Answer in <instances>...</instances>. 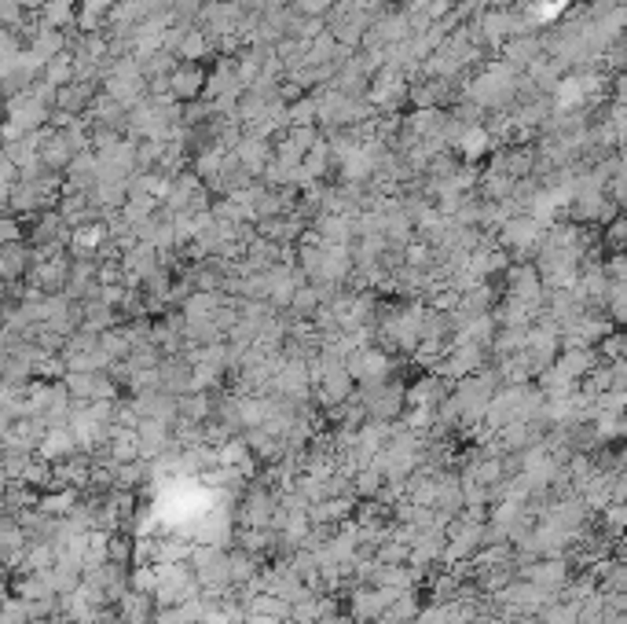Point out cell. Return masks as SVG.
<instances>
[{"label": "cell", "mask_w": 627, "mask_h": 624, "mask_svg": "<svg viewBox=\"0 0 627 624\" xmlns=\"http://www.w3.org/2000/svg\"><path fill=\"white\" fill-rule=\"evenodd\" d=\"M279 515V489L271 485H253L239 499V525L246 529H271Z\"/></svg>", "instance_id": "obj_1"}, {"label": "cell", "mask_w": 627, "mask_h": 624, "mask_svg": "<svg viewBox=\"0 0 627 624\" xmlns=\"http://www.w3.org/2000/svg\"><path fill=\"white\" fill-rule=\"evenodd\" d=\"M345 368H348V375L356 378L360 386H378V382H389L393 357L382 353V349H374V345H364V349H356V353L345 360Z\"/></svg>", "instance_id": "obj_2"}, {"label": "cell", "mask_w": 627, "mask_h": 624, "mask_svg": "<svg viewBox=\"0 0 627 624\" xmlns=\"http://www.w3.org/2000/svg\"><path fill=\"white\" fill-rule=\"evenodd\" d=\"M194 540H199V543H213V548H228V543H235L231 507L220 503L217 511H206L199 522H194Z\"/></svg>", "instance_id": "obj_3"}, {"label": "cell", "mask_w": 627, "mask_h": 624, "mask_svg": "<svg viewBox=\"0 0 627 624\" xmlns=\"http://www.w3.org/2000/svg\"><path fill=\"white\" fill-rule=\"evenodd\" d=\"M521 580H532L543 592H565L569 588V562L558 559H536L521 569Z\"/></svg>", "instance_id": "obj_4"}, {"label": "cell", "mask_w": 627, "mask_h": 624, "mask_svg": "<svg viewBox=\"0 0 627 624\" xmlns=\"http://www.w3.org/2000/svg\"><path fill=\"white\" fill-rule=\"evenodd\" d=\"M206 82H210V74L202 63H184L169 74V85H173V96L180 103H194V100H206Z\"/></svg>", "instance_id": "obj_5"}, {"label": "cell", "mask_w": 627, "mask_h": 624, "mask_svg": "<svg viewBox=\"0 0 627 624\" xmlns=\"http://www.w3.org/2000/svg\"><path fill=\"white\" fill-rule=\"evenodd\" d=\"M235 154H239V162L261 180L264 177V169L271 166V159H276V143L271 140H261V136H243L239 143H235Z\"/></svg>", "instance_id": "obj_6"}, {"label": "cell", "mask_w": 627, "mask_h": 624, "mask_svg": "<svg viewBox=\"0 0 627 624\" xmlns=\"http://www.w3.org/2000/svg\"><path fill=\"white\" fill-rule=\"evenodd\" d=\"M33 268V247L26 243H4V254H0V272H4L8 283H19L22 276H30Z\"/></svg>", "instance_id": "obj_7"}, {"label": "cell", "mask_w": 627, "mask_h": 624, "mask_svg": "<svg viewBox=\"0 0 627 624\" xmlns=\"http://www.w3.org/2000/svg\"><path fill=\"white\" fill-rule=\"evenodd\" d=\"M73 452H82V448H77V438H73V430H70V422H66V426H52V430L45 434V441H41V448H37V455L48 459V463L70 459Z\"/></svg>", "instance_id": "obj_8"}, {"label": "cell", "mask_w": 627, "mask_h": 624, "mask_svg": "<svg viewBox=\"0 0 627 624\" xmlns=\"http://www.w3.org/2000/svg\"><path fill=\"white\" fill-rule=\"evenodd\" d=\"M117 613H122L125 624H154V613H159V602H154V595H143V592H133L117 602Z\"/></svg>", "instance_id": "obj_9"}, {"label": "cell", "mask_w": 627, "mask_h": 624, "mask_svg": "<svg viewBox=\"0 0 627 624\" xmlns=\"http://www.w3.org/2000/svg\"><path fill=\"white\" fill-rule=\"evenodd\" d=\"M37 19H41L45 30H77V8H73V0H48V4L37 12Z\"/></svg>", "instance_id": "obj_10"}, {"label": "cell", "mask_w": 627, "mask_h": 624, "mask_svg": "<svg viewBox=\"0 0 627 624\" xmlns=\"http://www.w3.org/2000/svg\"><path fill=\"white\" fill-rule=\"evenodd\" d=\"M213 48H217V41L202 30V26H191L187 33H184V45H180V59L184 63H206L210 56H213Z\"/></svg>", "instance_id": "obj_11"}, {"label": "cell", "mask_w": 627, "mask_h": 624, "mask_svg": "<svg viewBox=\"0 0 627 624\" xmlns=\"http://www.w3.org/2000/svg\"><path fill=\"white\" fill-rule=\"evenodd\" d=\"M213 415H217V401L210 394H184L180 397V419L184 422H202L206 426V419H213Z\"/></svg>", "instance_id": "obj_12"}, {"label": "cell", "mask_w": 627, "mask_h": 624, "mask_svg": "<svg viewBox=\"0 0 627 624\" xmlns=\"http://www.w3.org/2000/svg\"><path fill=\"white\" fill-rule=\"evenodd\" d=\"M558 368H562L569 378L591 375V371H595V353H591V349H587V345H580V349H565L562 360H558Z\"/></svg>", "instance_id": "obj_13"}, {"label": "cell", "mask_w": 627, "mask_h": 624, "mask_svg": "<svg viewBox=\"0 0 627 624\" xmlns=\"http://www.w3.org/2000/svg\"><path fill=\"white\" fill-rule=\"evenodd\" d=\"M385 471H382V466L378 463H367L364 466V471L356 474V496H364V499H378L382 496V489H385Z\"/></svg>", "instance_id": "obj_14"}, {"label": "cell", "mask_w": 627, "mask_h": 624, "mask_svg": "<svg viewBox=\"0 0 627 624\" xmlns=\"http://www.w3.org/2000/svg\"><path fill=\"white\" fill-rule=\"evenodd\" d=\"M129 584H133V592L159 595V588H162V569H159V562H150V566H136V569H133V576H129Z\"/></svg>", "instance_id": "obj_15"}, {"label": "cell", "mask_w": 627, "mask_h": 624, "mask_svg": "<svg viewBox=\"0 0 627 624\" xmlns=\"http://www.w3.org/2000/svg\"><path fill=\"white\" fill-rule=\"evenodd\" d=\"M290 110V126H320V96H301Z\"/></svg>", "instance_id": "obj_16"}, {"label": "cell", "mask_w": 627, "mask_h": 624, "mask_svg": "<svg viewBox=\"0 0 627 624\" xmlns=\"http://www.w3.org/2000/svg\"><path fill=\"white\" fill-rule=\"evenodd\" d=\"M45 82H52L56 89H63V85L73 82V52H63V56H56V59L45 63Z\"/></svg>", "instance_id": "obj_17"}, {"label": "cell", "mask_w": 627, "mask_h": 624, "mask_svg": "<svg viewBox=\"0 0 627 624\" xmlns=\"http://www.w3.org/2000/svg\"><path fill=\"white\" fill-rule=\"evenodd\" d=\"M133 548H136V540H129L122 529L110 533V562H133Z\"/></svg>", "instance_id": "obj_18"}, {"label": "cell", "mask_w": 627, "mask_h": 624, "mask_svg": "<svg viewBox=\"0 0 627 624\" xmlns=\"http://www.w3.org/2000/svg\"><path fill=\"white\" fill-rule=\"evenodd\" d=\"M606 525H609V533H623L627 529V503H609L606 507Z\"/></svg>", "instance_id": "obj_19"}, {"label": "cell", "mask_w": 627, "mask_h": 624, "mask_svg": "<svg viewBox=\"0 0 627 624\" xmlns=\"http://www.w3.org/2000/svg\"><path fill=\"white\" fill-rule=\"evenodd\" d=\"M0 236H4V243H26V239H22V228H19V221H15V213L4 217V224H0Z\"/></svg>", "instance_id": "obj_20"}, {"label": "cell", "mask_w": 627, "mask_h": 624, "mask_svg": "<svg viewBox=\"0 0 627 624\" xmlns=\"http://www.w3.org/2000/svg\"><path fill=\"white\" fill-rule=\"evenodd\" d=\"M246 624H290V620H283V617H264V613H250Z\"/></svg>", "instance_id": "obj_21"}, {"label": "cell", "mask_w": 627, "mask_h": 624, "mask_svg": "<svg viewBox=\"0 0 627 624\" xmlns=\"http://www.w3.org/2000/svg\"><path fill=\"white\" fill-rule=\"evenodd\" d=\"M26 624H59L56 617H33V620H26Z\"/></svg>", "instance_id": "obj_22"}]
</instances>
